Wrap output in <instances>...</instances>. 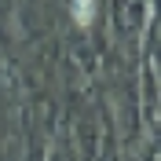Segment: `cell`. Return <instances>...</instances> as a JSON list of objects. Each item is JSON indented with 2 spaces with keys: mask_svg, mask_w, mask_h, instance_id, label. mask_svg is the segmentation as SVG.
I'll use <instances>...</instances> for the list:
<instances>
[{
  "mask_svg": "<svg viewBox=\"0 0 161 161\" xmlns=\"http://www.w3.org/2000/svg\"><path fill=\"white\" fill-rule=\"evenodd\" d=\"M73 8H77V22L88 26L92 22V0H73Z\"/></svg>",
  "mask_w": 161,
  "mask_h": 161,
  "instance_id": "1",
  "label": "cell"
}]
</instances>
